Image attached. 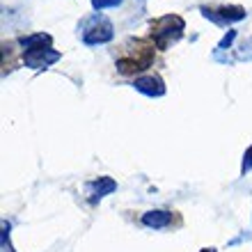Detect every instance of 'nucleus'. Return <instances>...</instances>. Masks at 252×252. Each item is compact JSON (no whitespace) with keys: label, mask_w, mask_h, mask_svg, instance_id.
Returning a JSON list of instances; mask_svg holds the SVG:
<instances>
[{"label":"nucleus","mask_w":252,"mask_h":252,"mask_svg":"<svg viewBox=\"0 0 252 252\" xmlns=\"http://www.w3.org/2000/svg\"><path fill=\"white\" fill-rule=\"evenodd\" d=\"M152 62H154V46L142 39H135L131 46L126 48V53L117 60V71L124 73V76H131V73L145 71Z\"/></svg>","instance_id":"nucleus-1"},{"label":"nucleus","mask_w":252,"mask_h":252,"mask_svg":"<svg viewBox=\"0 0 252 252\" xmlns=\"http://www.w3.org/2000/svg\"><path fill=\"white\" fill-rule=\"evenodd\" d=\"M177 19L179 16H163L156 23H152V37H154V44L158 48H167L170 41H174L179 37V32H172V28H170L177 23Z\"/></svg>","instance_id":"nucleus-2"},{"label":"nucleus","mask_w":252,"mask_h":252,"mask_svg":"<svg viewBox=\"0 0 252 252\" xmlns=\"http://www.w3.org/2000/svg\"><path fill=\"white\" fill-rule=\"evenodd\" d=\"M135 87L140 92H147V94H163L165 87H163V80L158 76H147V78H138L135 80Z\"/></svg>","instance_id":"nucleus-3"},{"label":"nucleus","mask_w":252,"mask_h":252,"mask_svg":"<svg viewBox=\"0 0 252 252\" xmlns=\"http://www.w3.org/2000/svg\"><path fill=\"white\" fill-rule=\"evenodd\" d=\"M142 222L147 227H167L172 222V213L167 211H149L142 216Z\"/></svg>","instance_id":"nucleus-4"},{"label":"nucleus","mask_w":252,"mask_h":252,"mask_svg":"<svg viewBox=\"0 0 252 252\" xmlns=\"http://www.w3.org/2000/svg\"><path fill=\"white\" fill-rule=\"evenodd\" d=\"M92 186L96 188V195H99V197H103L106 192L115 190V181H113V179H106V177H101L99 181H94Z\"/></svg>","instance_id":"nucleus-5"},{"label":"nucleus","mask_w":252,"mask_h":252,"mask_svg":"<svg viewBox=\"0 0 252 252\" xmlns=\"http://www.w3.org/2000/svg\"><path fill=\"white\" fill-rule=\"evenodd\" d=\"M250 167H252V147L246 152V158H243V172H246V170H250Z\"/></svg>","instance_id":"nucleus-6"},{"label":"nucleus","mask_w":252,"mask_h":252,"mask_svg":"<svg viewBox=\"0 0 252 252\" xmlns=\"http://www.w3.org/2000/svg\"><path fill=\"white\" fill-rule=\"evenodd\" d=\"M96 7H106V5H117L120 0H92Z\"/></svg>","instance_id":"nucleus-7"},{"label":"nucleus","mask_w":252,"mask_h":252,"mask_svg":"<svg viewBox=\"0 0 252 252\" xmlns=\"http://www.w3.org/2000/svg\"><path fill=\"white\" fill-rule=\"evenodd\" d=\"M202 252H216V250H213V248H206V250H202Z\"/></svg>","instance_id":"nucleus-8"}]
</instances>
